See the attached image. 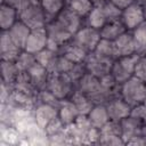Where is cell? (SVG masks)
Wrapping results in <instances>:
<instances>
[{
	"instance_id": "cell-1",
	"label": "cell",
	"mask_w": 146,
	"mask_h": 146,
	"mask_svg": "<svg viewBox=\"0 0 146 146\" xmlns=\"http://www.w3.org/2000/svg\"><path fill=\"white\" fill-rule=\"evenodd\" d=\"M120 97L131 107L143 104L146 97V83L137 76H131L120 84Z\"/></svg>"
},
{
	"instance_id": "cell-2",
	"label": "cell",
	"mask_w": 146,
	"mask_h": 146,
	"mask_svg": "<svg viewBox=\"0 0 146 146\" xmlns=\"http://www.w3.org/2000/svg\"><path fill=\"white\" fill-rule=\"evenodd\" d=\"M46 89L51 91L59 100H64L72 96L76 84L66 73H50Z\"/></svg>"
},
{
	"instance_id": "cell-3",
	"label": "cell",
	"mask_w": 146,
	"mask_h": 146,
	"mask_svg": "<svg viewBox=\"0 0 146 146\" xmlns=\"http://www.w3.org/2000/svg\"><path fill=\"white\" fill-rule=\"evenodd\" d=\"M76 89L88 96L95 104H106L110 100L100 84V80L88 72L76 83Z\"/></svg>"
},
{
	"instance_id": "cell-4",
	"label": "cell",
	"mask_w": 146,
	"mask_h": 146,
	"mask_svg": "<svg viewBox=\"0 0 146 146\" xmlns=\"http://www.w3.org/2000/svg\"><path fill=\"white\" fill-rule=\"evenodd\" d=\"M18 19L27 25L31 30L44 27L48 23L47 16L40 2H29L19 13Z\"/></svg>"
},
{
	"instance_id": "cell-5",
	"label": "cell",
	"mask_w": 146,
	"mask_h": 146,
	"mask_svg": "<svg viewBox=\"0 0 146 146\" xmlns=\"http://www.w3.org/2000/svg\"><path fill=\"white\" fill-rule=\"evenodd\" d=\"M47 34H48V44L47 48L59 52L62 47L72 40L73 34L64 29L56 19H52L46 25Z\"/></svg>"
},
{
	"instance_id": "cell-6",
	"label": "cell",
	"mask_w": 146,
	"mask_h": 146,
	"mask_svg": "<svg viewBox=\"0 0 146 146\" xmlns=\"http://www.w3.org/2000/svg\"><path fill=\"white\" fill-rule=\"evenodd\" d=\"M138 58H139V55L133 54L129 56L119 57L113 62L111 74L114 76V79L117 81L119 84L123 83L124 81L133 76L135 67H136Z\"/></svg>"
},
{
	"instance_id": "cell-7",
	"label": "cell",
	"mask_w": 146,
	"mask_h": 146,
	"mask_svg": "<svg viewBox=\"0 0 146 146\" xmlns=\"http://www.w3.org/2000/svg\"><path fill=\"white\" fill-rule=\"evenodd\" d=\"M100 31L88 25H83L72 38L74 42L86 49L88 52H92L100 41Z\"/></svg>"
},
{
	"instance_id": "cell-8",
	"label": "cell",
	"mask_w": 146,
	"mask_h": 146,
	"mask_svg": "<svg viewBox=\"0 0 146 146\" xmlns=\"http://www.w3.org/2000/svg\"><path fill=\"white\" fill-rule=\"evenodd\" d=\"M121 21H122V23L124 24V26L128 31H133L143 22L146 21L145 19L144 6L135 1L133 3H131L125 9L122 10Z\"/></svg>"
},
{
	"instance_id": "cell-9",
	"label": "cell",
	"mask_w": 146,
	"mask_h": 146,
	"mask_svg": "<svg viewBox=\"0 0 146 146\" xmlns=\"http://www.w3.org/2000/svg\"><path fill=\"white\" fill-rule=\"evenodd\" d=\"M113 62L114 60L99 57L95 52H89L84 60V64H86V68L88 73L100 79L104 75L111 73Z\"/></svg>"
},
{
	"instance_id": "cell-10",
	"label": "cell",
	"mask_w": 146,
	"mask_h": 146,
	"mask_svg": "<svg viewBox=\"0 0 146 146\" xmlns=\"http://www.w3.org/2000/svg\"><path fill=\"white\" fill-rule=\"evenodd\" d=\"M47 44H48V34H47L46 26L40 29H34V30H31L29 34L24 50L35 55L39 51L47 48Z\"/></svg>"
},
{
	"instance_id": "cell-11",
	"label": "cell",
	"mask_w": 146,
	"mask_h": 146,
	"mask_svg": "<svg viewBox=\"0 0 146 146\" xmlns=\"http://www.w3.org/2000/svg\"><path fill=\"white\" fill-rule=\"evenodd\" d=\"M105 105H106V108L108 112L110 120L121 122L123 119L128 117L131 114L132 107L124 99H122L120 96L110 99Z\"/></svg>"
},
{
	"instance_id": "cell-12",
	"label": "cell",
	"mask_w": 146,
	"mask_h": 146,
	"mask_svg": "<svg viewBox=\"0 0 146 146\" xmlns=\"http://www.w3.org/2000/svg\"><path fill=\"white\" fill-rule=\"evenodd\" d=\"M64 29H66L68 32H71L73 35L83 26V18L76 15L74 11H72L67 6L58 14V16L55 18Z\"/></svg>"
},
{
	"instance_id": "cell-13",
	"label": "cell",
	"mask_w": 146,
	"mask_h": 146,
	"mask_svg": "<svg viewBox=\"0 0 146 146\" xmlns=\"http://www.w3.org/2000/svg\"><path fill=\"white\" fill-rule=\"evenodd\" d=\"M23 50L11 40L8 31H1L0 36V57L1 60L16 62Z\"/></svg>"
},
{
	"instance_id": "cell-14",
	"label": "cell",
	"mask_w": 146,
	"mask_h": 146,
	"mask_svg": "<svg viewBox=\"0 0 146 146\" xmlns=\"http://www.w3.org/2000/svg\"><path fill=\"white\" fill-rule=\"evenodd\" d=\"M57 116H58V107L44 103H38L34 111V117L36 124L41 129L44 130Z\"/></svg>"
},
{
	"instance_id": "cell-15",
	"label": "cell",
	"mask_w": 146,
	"mask_h": 146,
	"mask_svg": "<svg viewBox=\"0 0 146 146\" xmlns=\"http://www.w3.org/2000/svg\"><path fill=\"white\" fill-rule=\"evenodd\" d=\"M120 123H121V136H122L125 145H128L131 140L140 137L141 128L144 125L143 122H140L136 117L129 115L128 117L123 119Z\"/></svg>"
},
{
	"instance_id": "cell-16",
	"label": "cell",
	"mask_w": 146,
	"mask_h": 146,
	"mask_svg": "<svg viewBox=\"0 0 146 146\" xmlns=\"http://www.w3.org/2000/svg\"><path fill=\"white\" fill-rule=\"evenodd\" d=\"M26 74L29 76V80L31 83L36 88V90H43L46 89L48 78H49V72L47 68H44L42 65H40L38 62L29 70L26 71Z\"/></svg>"
},
{
	"instance_id": "cell-17",
	"label": "cell",
	"mask_w": 146,
	"mask_h": 146,
	"mask_svg": "<svg viewBox=\"0 0 146 146\" xmlns=\"http://www.w3.org/2000/svg\"><path fill=\"white\" fill-rule=\"evenodd\" d=\"M59 54L73 63H83L89 52L86 49H83L81 46H79L76 42L71 40L62 47V49L59 50Z\"/></svg>"
},
{
	"instance_id": "cell-18",
	"label": "cell",
	"mask_w": 146,
	"mask_h": 146,
	"mask_svg": "<svg viewBox=\"0 0 146 146\" xmlns=\"http://www.w3.org/2000/svg\"><path fill=\"white\" fill-rule=\"evenodd\" d=\"M80 115L78 108L75 107V105L73 104V102L68 98V99H64L60 100V104L58 106V117L62 121V123L65 125V128L70 124H72L78 116Z\"/></svg>"
},
{
	"instance_id": "cell-19",
	"label": "cell",
	"mask_w": 146,
	"mask_h": 146,
	"mask_svg": "<svg viewBox=\"0 0 146 146\" xmlns=\"http://www.w3.org/2000/svg\"><path fill=\"white\" fill-rule=\"evenodd\" d=\"M114 44H115L119 57L136 54L135 39L131 31H127L123 34H121L116 40H114Z\"/></svg>"
},
{
	"instance_id": "cell-20",
	"label": "cell",
	"mask_w": 146,
	"mask_h": 146,
	"mask_svg": "<svg viewBox=\"0 0 146 146\" xmlns=\"http://www.w3.org/2000/svg\"><path fill=\"white\" fill-rule=\"evenodd\" d=\"M31 32V29L25 25L22 21H17L9 30H8V33L11 38V40L22 49L24 50L25 48V43H26V40L29 38V34Z\"/></svg>"
},
{
	"instance_id": "cell-21",
	"label": "cell",
	"mask_w": 146,
	"mask_h": 146,
	"mask_svg": "<svg viewBox=\"0 0 146 146\" xmlns=\"http://www.w3.org/2000/svg\"><path fill=\"white\" fill-rule=\"evenodd\" d=\"M18 21V11L10 5L2 2L0 5V29L8 31Z\"/></svg>"
},
{
	"instance_id": "cell-22",
	"label": "cell",
	"mask_w": 146,
	"mask_h": 146,
	"mask_svg": "<svg viewBox=\"0 0 146 146\" xmlns=\"http://www.w3.org/2000/svg\"><path fill=\"white\" fill-rule=\"evenodd\" d=\"M99 31H100V36H102V39H106V40L114 41V40H116L121 34H123L124 32H127L128 30L125 29V26H124V24L122 23V21L119 19V21L107 22Z\"/></svg>"
},
{
	"instance_id": "cell-23",
	"label": "cell",
	"mask_w": 146,
	"mask_h": 146,
	"mask_svg": "<svg viewBox=\"0 0 146 146\" xmlns=\"http://www.w3.org/2000/svg\"><path fill=\"white\" fill-rule=\"evenodd\" d=\"M87 116H88V120L90 121L91 125L97 129H100L110 120L108 112H107L105 104H95Z\"/></svg>"
},
{
	"instance_id": "cell-24",
	"label": "cell",
	"mask_w": 146,
	"mask_h": 146,
	"mask_svg": "<svg viewBox=\"0 0 146 146\" xmlns=\"http://www.w3.org/2000/svg\"><path fill=\"white\" fill-rule=\"evenodd\" d=\"M19 73H21V71L17 67L15 62L1 60V76H2L3 84L8 86L9 88H13Z\"/></svg>"
},
{
	"instance_id": "cell-25",
	"label": "cell",
	"mask_w": 146,
	"mask_h": 146,
	"mask_svg": "<svg viewBox=\"0 0 146 146\" xmlns=\"http://www.w3.org/2000/svg\"><path fill=\"white\" fill-rule=\"evenodd\" d=\"M70 99L73 102V104L78 108L80 115H88V113L91 111V108L95 105V103L88 96H86L83 92H81L78 89L74 90V92L72 94Z\"/></svg>"
},
{
	"instance_id": "cell-26",
	"label": "cell",
	"mask_w": 146,
	"mask_h": 146,
	"mask_svg": "<svg viewBox=\"0 0 146 146\" xmlns=\"http://www.w3.org/2000/svg\"><path fill=\"white\" fill-rule=\"evenodd\" d=\"M92 52H95L99 57L111 59V60H115L116 58H119L114 41L106 40V39H100V41L98 42L97 47L95 48Z\"/></svg>"
},
{
	"instance_id": "cell-27",
	"label": "cell",
	"mask_w": 146,
	"mask_h": 146,
	"mask_svg": "<svg viewBox=\"0 0 146 146\" xmlns=\"http://www.w3.org/2000/svg\"><path fill=\"white\" fill-rule=\"evenodd\" d=\"M48 22L55 19L58 14L66 7L67 0H40Z\"/></svg>"
},
{
	"instance_id": "cell-28",
	"label": "cell",
	"mask_w": 146,
	"mask_h": 146,
	"mask_svg": "<svg viewBox=\"0 0 146 146\" xmlns=\"http://www.w3.org/2000/svg\"><path fill=\"white\" fill-rule=\"evenodd\" d=\"M84 21H86V25L97 29V30H100L107 23L106 16H105L100 5H95L94 8L91 9V11L88 14V16L84 18Z\"/></svg>"
},
{
	"instance_id": "cell-29",
	"label": "cell",
	"mask_w": 146,
	"mask_h": 146,
	"mask_svg": "<svg viewBox=\"0 0 146 146\" xmlns=\"http://www.w3.org/2000/svg\"><path fill=\"white\" fill-rule=\"evenodd\" d=\"M58 55H59V52H57L55 50H51L49 48H44L43 50L35 54V58H36V62L40 65H42L44 68L48 70L49 73H51L54 71V67H55Z\"/></svg>"
},
{
	"instance_id": "cell-30",
	"label": "cell",
	"mask_w": 146,
	"mask_h": 146,
	"mask_svg": "<svg viewBox=\"0 0 146 146\" xmlns=\"http://www.w3.org/2000/svg\"><path fill=\"white\" fill-rule=\"evenodd\" d=\"M131 32L135 39L136 54L139 56H146V21Z\"/></svg>"
},
{
	"instance_id": "cell-31",
	"label": "cell",
	"mask_w": 146,
	"mask_h": 146,
	"mask_svg": "<svg viewBox=\"0 0 146 146\" xmlns=\"http://www.w3.org/2000/svg\"><path fill=\"white\" fill-rule=\"evenodd\" d=\"M66 6L84 19L94 8L95 3L92 2V0H67Z\"/></svg>"
},
{
	"instance_id": "cell-32",
	"label": "cell",
	"mask_w": 146,
	"mask_h": 146,
	"mask_svg": "<svg viewBox=\"0 0 146 146\" xmlns=\"http://www.w3.org/2000/svg\"><path fill=\"white\" fill-rule=\"evenodd\" d=\"M15 63H16V65L21 72H26L36 63V58H35L34 54H31L26 50H23L19 54V56L17 57Z\"/></svg>"
},
{
	"instance_id": "cell-33",
	"label": "cell",
	"mask_w": 146,
	"mask_h": 146,
	"mask_svg": "<svg viewBox=\"0 0 146 146\" xmlns=\"http://www.w3.org/2000/svg\"><path fill=\"white\" fill-rule=\"evenodd\" d=\"M100 137H111V136H121V123L119 121L108 120L100 129ZM99 137V138H100ZM122 137V136H121Z\"/></svg>"
},
{
	"instance_id": "cell-34",
	"label": "cell",
	"mask_w": 146,
	"mask_h": 146,
	"mask_svg": "<svg viewBox=\"0 0 146 146\" xmlns=\"http://www.w3.org/2000/svg\"><path fill=\"white\" fill-rule=\"evenodd\" d=\"M100 7L103 8V11L106 16L107 22H112V21H119L121 19V15H122V10L116 7L113 2L111 1H106L104 3L100 5Z\"/></svg>"
},
{
	"instance_id": "cell-35",
	"label": "cell",
	"mask_w": 146,
	"mask_h": 146,
	"mask_svg": "<svg viewBox=\"0 0 146 146\" xmlns=\"http://www.w3.org/2000/svg\"><path fill=\"white\" fill-rule=\"evenodd\" d=\"M36 102L38 103L49 104V105H52V106H56V107H58L59 104H60V100L51 91H49L48 89H43V90H40L38 92Z\"/></svg>"
},
{
	"instance_id": "cell-36",
	"label": "cell",
	"mask_w": 146,
	"mask_h": 146,
	"mask_svg": "<svg viewBox=\"0 0 146 146\" xmlns=\"http://www.w3.org/2000/svg\"><path fill=\"white\" fill-rule=\"evenodd\" d=\"M87 73V68H86V64L83 63H74V65L72 66V68L68 71L67 75L72 79V81L76 84L82 78L83 75Z\"/></svg>"
},
{
	"instance_id": "cell-37",
	"label": "cell",
	"mask_w": 146,
	"mask_h": 146,
	"mask_svg": "<svg viewBox=\"0 0 146 146\" xmlns=\"http://www.w3.org/2000/svg\"><path fill=\"white\" fill-rule=\"evenodd\" d=\"M74 65L73 62H71L70 59H67L66 57H64L63 55H58L54 71L51 73H68V71L72 68V66Z\"/></svg>"
},
{
	"instance_id": "cell-38",
	"label": "cell",
	"mask_w": 146,
	"mask_h": 146,
	"mask_svg": "<svg viewBox=\"0 0 146 146\" xmlns=\"http://www.w3.org/2000/svg\"><path fill=\"white\" fill-rule=\"evenodd\" d=\"M133 75L146 83V56H139L135 67Z\"/></svg>"
},
{
	"instance_id": "cell-39",
	"label": "cell",
	"mask_w": 146,
	"mask_h": 146,
	"mask_svg": "<svg viewBox=\"0 0 146 146\" xmlns=\"http://www.w3.org/2000/svg\"><path fill=\"white\" fill-rule=\"evenodd\" d=\"M130 115L136 117L137 120H139L144 124H146V105L143 103V104H139L137 106H133L131 108V114Z\"/></svg>"
},
{
	"instance_id": "cell-40",
	"label": "cell",
	"mask_w": 146,
	"mask_h": 146,
	"mask_svg": "<svg viewBox=\"0 0 146 146\" xmlns=\"http://www.w3.org/2000/svg\"><path fill=\"white\" fill-rule=\"evenodd\" d=\"M98 144L103 145H125L121 136H111V137H100Z\"/></svg>"
},
{
	"instance_id": "cell-41",
	"label": "cell",
	"mask_w": 146,
	"mask_h": 146,
	"mask_svg": "<svg viewBox=\"0 0 146 146\" xmlns=\"http://www.w3.org/2000/svg\"><path fill=\"white\" fill-rule=\"evenodd\" d=\"M2 2H6L8 5H10L11 7H14L18 13L29 3L31 2L30 0H2Z\"/></svg>"
},
{
	"instance_id": "cell-42",
	"label": "cell",
	"mask_w": 146,
	"mask_h": 146,
	"mask_svg": "<svg viewBox=\"0 0 146 146\" xmlns=\"http://www.w3.org/2000/svg\"><path fill=\"white\" fill-rule=\"evenodd\" d=\"M111 2H113L116 7H119L121 10L125 9L128 6H130L131 3L135 2V0H110Z\"/></svg>"
},
{
	"instance_id": "cell-43",
	"label": "cell",
	"mask_w": 146,
	"mask_h": 146,
	"mask_svg": "<svg viewBox=\"0 0 146 146\" xmlns=\"http://www.w3.org/2000/svg\"><path fill=\"white\" fill-rule=\"evenodd\" d=\"M140 137L146 141V124H144L143 125V128H141V132H140Z\"/></svg>"
},
{
	"instance_id": "cell-44",
	"label": "cell",
	"mask_w": 146,
	"mask_h": 146,
	"mask_svg": "<svg viewBox=\"0 0 146 146\" xmlns=\"http://www.w3.org/2000/svg\"><path fill=\"white\" fill-rule=\"evenodd\" d=\"M106 1H110V0H92V2H94L95 5H102V3L106 2Z\"/></svg>"
},
{
	"instance_id": "cell-45",
	"label": "cell",
	"mask_w": 146,
	"mask_h": 146,
	"mask_svg": "<svg viewBox=\"0 0 146 146\" xmlns=\"http://www.w3.org/2000/svg\"><path fill=\"white\" fill-rule=\"evenodd\" d=\"M136 2H138V3H140V5H145L146 3V0H135Z\"/></svg>"
},
{
	"instance_id": "cell-46",
	"label": "cell",
	"mask_w": 146,
	"mask_h": 146,
	"mask_svg": "<svg viewBox=\"0 0 146 146\" xmlns=\"http://www.w3.org/2000/svg\"><path fill=\"white\" fill-rule=\"evenodd\" d=\"M144 6V11H145V19H146V3L145 5H143Z\"/></svg>"
},
{
	"instance_id": "cell-47",
	"label": "cell",
	"mask_w": 146,
	"mask_h": 146,
	"mask_svg": "<svg viewBox=\"0 0 146 146\" xmlns=\"http://www.w3.org/2000/svg\"><path fill=\"white\" fill-rule=\"evenodd\" d=\"M30 1H32V2H40V0H30Z\"/></svg>"
},
{
	"instance_id": "cell-48",
	"label": "cell",
	"mask_w": 146,
	"mask_h": 146,
	"mask_svg": "<svg viewBox=\"0 0 146 146\" xmlns=\"http://www.w3.org/2000/svg\"><path fill=\"white\" fill-rule=\"evenodd\" d=\"M144 104L146 105V97H145V100H144Z\"/></svg>"
}]
</instances>
